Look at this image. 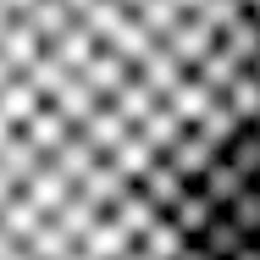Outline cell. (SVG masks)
Instances as JSON below:
<instances>
[{"label": "cell", "instance_id": "6da1fadb", "mask_svg": "<svg viewBox=\"0 0 260 260\" xmlns=\"http://www.w3.org/2000/svg\"><path fill=\"white\" fill-rule=\"evenodd\" d=\"M260 221V0H0V260H233Z\"/></svg>", "mask_w": 260, "mask_h": 260}]
</instances>
